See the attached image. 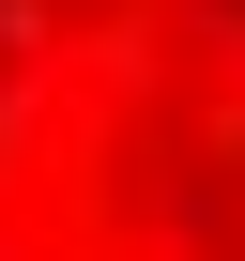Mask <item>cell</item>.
<instances>
[{
	"instance_id": "cell-1",
	"label": "cell",
	"mask_w": 245,
	"mask_h": 261,
	"mask_svg": "<svg viewBox=\"0 0 245 261\" xmlns=\"http://www.w3.org/2000/svg\"><path fill=\"white\" fill-rule=\"evenodd\" d=\"M0 261H245V0H0Z\"/></svg>"
}]
</instances>
